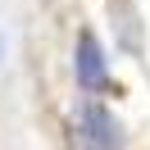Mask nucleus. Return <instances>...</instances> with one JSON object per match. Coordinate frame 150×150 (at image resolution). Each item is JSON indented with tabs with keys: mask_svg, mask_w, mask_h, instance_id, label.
<instances>
[{
	"mask_svg": "<svg viewBox=\"0 0 150 150\" xmlns=\"http://www.w3.org/2000/svg\"><path fill=\"white\" fill-rule=\"evenodd\" d=\"M77 146L82 150H123V132L105 105H82L77 114Z\"/></svg>",
	"mask_w": 150,
	"mask_h": 150,
	"instance_id": "nucleus-1",
	"label": "nucleus"
},
{
	"mask_svg": "<svg viewBox=\"0 0 150 150\" xmlns=\"http://www.w3.org/2000/svg\"><path fill=\"white\" fill-rule=\"evenodd\" d=\"M73 73H77V86H82V91H109L105 50H100V41H96L91 32L77 37V64H73Z\"/></svg>",
	"mask_w": 150,
	"mask_h": 150,
	"instance_id": "nucleus-2",
	"label": "nucleus"
}]
</instances>
